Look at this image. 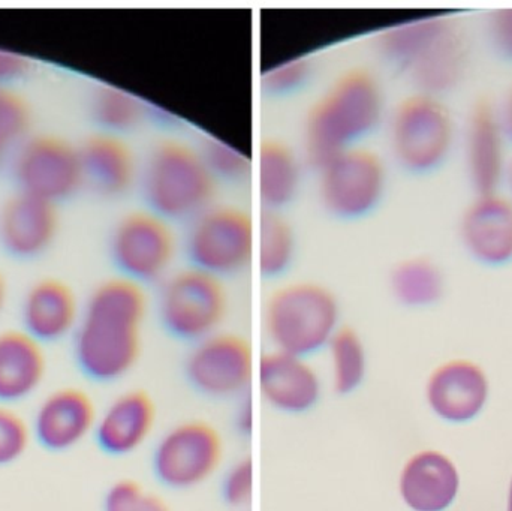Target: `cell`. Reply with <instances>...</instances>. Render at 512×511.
Returning a JSON list of instances; mask_svg holds the SVG:
<instances>
[{"mask_svg":"<svg viewBox=\"0 0 512 511\" xmlns=\"http://www.w3.org/2000/svg\"><path fill=\"white\" fill-rule=\"evenodd\" d=\"M147 314L144 287L120 276L99 282L81 306L71 338L78 371L99 384L125 378L140 360Z\"/></svg>","mask_w":512,"mask_h":511,"instance_id":"obj_1","label":"cell"},{"mask_svg":"<svg viewBox=\"0 0 512 511\" xmlns=\"http://www.w3.org/2000/svg\"><path fill=\"white\" fill-rule=\"evenodd\" d=\"M379 56L412 81L417 92L442 96L462 81L469 45L450 17L412 18L387 27L376 38Z\"/></svg>","mask_w":512,"mask_h":511,"instance_id":"obj_2","label":"cell"},{"mask_svg":"<svg viewBox=\"0 0 512 511\" xmlns=\"http://www.w3.org/2000/svg\"><path fill=\"white\" fill-rule=\"evenodd\" d=\"M385 95L375 74L355 68L340 75L312 105L304 122V147L316 168L361 146L381 126Z\"/></svg>","mask_w":512,"mask_h":511,"instance_id":"obj_3","label":"cell"},{"mask_svg":"<svg viewBox=\"0 0 512 511\" xmlns=\"http://www.w3.org/2000/svg\"><path fill=\"white\" fill-rule=\"evenodd\" d=\"M138 182L146 209L171 224L191 222L215 198L216 180L200 149L173 138L150 149Z\"/></svg>","mask_w":512,"mask_h":511,"instance_id":"obj_4","label":"cell"},{"mask_svg":"<svg viewBox=\"0 0 512 511\" xmlns=\"http://www.w3.org/2000/svg\"><path fill=\"white\" fill-rule=\"evenodd\" d=\"M264 330L271 350L310 357L339 332L340 305L333 291L312 281L289 282L265 300Z\"/></svg>","mask_w":512,"mask_h":511,"instance_id":"obj_5","label":"cell"},{"mask_svg":"<svg viewBox=\"0 0 512 511\" xmlns=\"http://www.w3.org/2000/svg\"><path fill=\"white\" fill-rule=\"evenodd\" d=\"M388 143L406 173L426 176L444 167L457 144V125L441 96L415 92L394 107Z\"/></svg>","mask_w":512,"mask_h":511,"instance_id":"obj_6","label":"cell"},{"mask_svg":"<svg viewBox=\"0 0 512 511\" xmlns=\"http://www.w3.org/2000/svg\"><path fill=\"white\" fill-rule=\"evenodd\" d=\"M227 314V288L216 276L188 266L159 284L156 315L171 338L197 344L221 332Z\"/></svg>","mask_w":512,"mask_h":511,"instance_id":"obj_7","label":"cell"},{"mask_svg":"<svg viewBox=\"0 0 512 511\" xmlns=\"http://www.w3.org/2000/svg\"><path fill=\"white\" fill-rule=\"evenodd\" d=\"M255 248V221L242 207L212 204L188 222V266L222 281L245 272L254 260Z\"/></svg>","mask_w":512,"mask_h":511,"instance_id":"obj_8","label":"cell"},{"mask_svg":"<svg viewBox=\"0 0 512 511\" xmlns=\"http://www.w3.org/2000/svg\"><path fill=\"white\" fill-rule=\"evenodd\" d=\"M177 237L173 224L150 210H132L114 224L108 258L117 276L146 288L173 272Z\"/></svg>","mask_w":512,"mask_h":511,"instance_id":"obj_9","label":"cell"},{"mask_svg":"<svg viewBox=\"0 0 512 511\" xmlns=\"http://www.w3.org/2000/svg\"><path fill=\"white\" fill-rule=\"evenodd\" d=\"M9 173L15 192L57 207L84 188L80 150L59 135H27L15 146Z\"/></svg>","mask_w":512,"mask_h":511,"instance_id":"obj_10","label":"cell"},{"mask_svg":"<svg viewBox=\"0 0 512 511\" xmlns=\"http://www.w3.org/2000/svg\"><path fill=\"white\" fill-rule=\"evenodd\" d=\"M318 170L319 200L333 218L358 221L381 206L387 192L388 171L375 150L363 146L345 150Z\"/></svg>","mask_w":512,"mask_h":511,"instance_id":"obj_11","label":"cell"},{"mask_svg":"<svg viewBox=\"0 0 512 511\" xmlns=\"http://www.w3.org/2000/svg\"><path fill=\"white\" fill-rule=\"evenodd\" d=\"M224 458L221 432L204 420H186L171 426L156 441L152 473L170 491H191L212 480Z\"/></svg>","mask_w":512,"mask_h":511,"instance_id":"obj_12","label":"cell"},{"mask_svg":"<svg viewBox=\"0 0 512 511\" xmlns=\"http://www.w3.org/2000/svg\"><path fill=\"white\" fill-rule=\"evenodd\" d=\"M251 342L236 333L218 332L192 345L185 375L192 389L212 399L243 398L254 378Z\"/></svg>","mask_w":512,"mask_h":511,"instance_id":"obj_13","label":"cell"},{"mask_svg":"<svg viewBox=\"0 0 512 511\" xmlns=\"http://www.w3.org/2000/svg\"><path fill=\"white\" fill-rule=\"evenodd\" d=\"M98 408L81 387L65 386L45 395L33 411V440L51 453L77 449L95 432Z\"/></svg>","mask_w":512,"mask_h":511,"instance_id":"obj_14","label":"cell"},{"mask_svg":"<svg viewBox=\"0 0 512 511\" xmlns=\"http://www.w3.org/2000/svg\"><path fill=\"white\" fill-rule=\"evenodd\" d=\"M510 144L498 108L477 102L462 135L466 174L477 194L501 191L510 165Z\"/></svg>","mask_w":512,"mask_h":511,"instance_id":"obj_15","label":"cell"},{"mask_svg":"<svg viewBox=\"0 0 512 511\" xmlns=\"http://www.w3.org/2000/svg\"><path fill=\"white\" fill-rule=\"evenodd\" d=\"M59 233L57 206L14 192L0 206V251L17 263H32L50 252Z\"/></svg>","mask_w":512,"mask_h":511,"instance_id":"obj_16","label":"cell"},{"mask_svg":"<svg viewBox=\"0 0 512 511\" xmlns=\"http://www.w3.org/2000/svg\"><path fill=\"white\" fill-rule=\"evenodd\" d=\"M460 242L469 257L489 267L512 261V200L501 191L477 194L459 225Z\"/></svg>","mask_w":512,"mask_h":511,"instance_id":"obj_17","label":"cell"},{"mask_svg":"<svg viewBox=\"0 0 512 511\" xmlns=\"http://www.w3.org/2000/svg\"><path fill=\"white\" fill-rule=\"evenodd\" d=\"M258 384L262 399L279 413H309L321 401V374L306 357L276 350L262 354Z\"/></svg>","mask_w":512,"mask_h":511,"instance_id":"obj_18","label":"cell"},{"mask_svg":"<svg viewBox=\"0 0 512 511\" xmlns=\"http://www.w3.org/2000/svg\"><path fill=\"white\" fill-rule=\"evenodd\" d=\"M81 305L77 294L59 278H41L24 291L20 303L21 330L39 344L51 345L72 338Z\"/></svg>","mask_w":512,"mask_h":511,"instance_id":"obj_19","label":"cell"},{"mask_svg":"<svg viewBox=\"0 0 512 511\" xmlns=\"http://www.w3.org/2000/svg\"><path fill=\"white\" fill-rule=\"evenodd\" d=\"M156 428V407L143 390H128L111 399L96 420V444L110 456H129L146 446Z\"/></svg>","mask_w":512,"mask_h":511,"instance_id":"obj_20","label":"cell"},{"mask_svg":"<svg viewBox=\"0 0 512 511\" xmlns=\"http://www.w3.org/2000/svg\"><path fill=\"white\" fill-rule=\"evenodd\" d=\"M426 399L439 419L450 423L471 422L486 407L489 381L477 363L451 360L430 375Z\"/></svg>","mask_w":512,"mask_h":511,"instance_id":"obj_21","label":"cell"},{"mask_svg":"<svg viewBox=\"0 0 512 511\" xmlns=\"http://www.w3.org/2000/svg\"><path fill=\"white\" fill-rule=\"evenodd\" d=\"M459 489L456 465L435 450L415 453L400 470V500L411 511L448 510L456 501Z\"/></svg>","mask_w":512,"mask_h":511,"instance_id":"obj_22","label":"cell"},{"mask_svg":"<svg viewBox=\"0 0 512 511\" xmlns=\"http://www.w3.org/2000/svg\"><path fill=\"white\" fill-rule=\"evenodd\" d=\"M78 150L84 186L99 197H123L138 182L140 168L125 138L96 132L87 137Z\"/></svg>","mask_w":512,"mask_h":511,"instance_id":"obj_23","label":"cell"},{"mask_svg":"<svg viewBox=\"0 0 512 511\" xmlns=\"http://www.w3.org/2000/svg\"><path fill=\"white\" fill-rule=\"evenodd\" d=\"M47 369L44 345L21 329L0 332V404L15 407L32 398Z\"/></svg>","mask_w":512,"mask_h":511,"instance_id":"obj_24","label":"cell"},{"mask_svg":"<svg viewBox=\"0 0 512 511\" xmlns=\"http://www.w3.org/2000/svg\"><path fill=\"white\" fill-rule=\"evenodd\" d=\"M301 171L295 153L279 140L262 141L258 153V191L262 210L280 212L297 197Z\"/></svg>","mask_w":512,"mask_h":511,"instance_id":"obj_25","label":"cell"},{"mask_svg":"<svg viewBox=\"0 0 512 511\" xmlns=\"http://www.w3.org/2000/svg\"><path fill=\"white\" fill-rule=\"evenodd\" d=\"M149 105L138 96L111 86H96L89 98V117L102 134L125 137L149 119Z\"/></svg>","mask_w":512,"mask_h":511,"instance_id":"obj_26","label":"cell"},{"mask_svg":"<svg viewBox=\"0 0 512 511\" xmlns=\"http://www.w3.org/2000/svg\"><path fill=\"white\" fill-rule=\"evenodd\" d=\"M390 290L400 305L427 308L444 296V272L429 258H408L397 264L391 272Z\"/></svg>","mask_w":512,"mask_h":511,"instance_id":"obj_27","label":"cell"},{"mask_svg":"<svg viewBox=\"0 0 512 511\" xmlns=\"http://www.w3.org/2000/svg\"><path fill=\"white\" fill-rule=\"evenodd\" d=\"M256 258L264 279H277L285 275L297 254V239L292 225L280 212L262 210L256 227Z\"/></svg>","mask_w":512,"mask_h":511,"instance_id":"obj_28","label":"cell"},{"mask_svg":"<svg viewBox=\"0 0 512 511\" xmlns=\"http://www.w3.org/2000/svg\"><path fill=\"white\" fill-rule=\"evenodd\" d=\"M331 386L340 395L355 392L366 380L367 351L355 330L340 327L325 348Z\"/></svg>","mask_w":512,"mask_h":511,"instance_id":"obj_29","label":"cell"},{"mask_svg":"<svg viewBox=\"0 0 512 511\" xmlns=\"http://www.w3.org/2000/svg\"><path fill=\"white\" fill-rule=\"evenodd\" d=\"M200 153L216 183L239 185L246 182L251 174L252 164L248 156L218 138H207Z\"/></svg>","mask_w":512,"mask_h":511,"instance_id":"obj_30","label":"cell"},{"mask_svg":"<svg viewBox=\"0 0 512 511\" xmlns=\"http://www.w3.org/2000/svg\"><path fill=\"white\" fill-rule=\"evenodd\" d=\"M312 75L313 65L306 57L283 60L262 72L261 90L271 98H285L303 90Z\"/></svg>","mask_w":512,"mask_h":511,"instance_id":"obj_31","label":"cell"},{"mask_svg":"<svg viewBox=\"0 0 512 511\" xmlns=\"http://www.w3.org/2000/svg\"><path fill=\"white\" fill-rule=\"evenodd\" d=\"M102 511H174L167 500L131 479L113 483L105 492Z\"/></svg>","mask_w":512,"mask_h":511,"instance_id":"obj_32","label":"cell"},{"mask_svg":"<svg viewBox=\"0 0 512 511\" xmlns=\"http://www.w3.org/2000/svg\"><path fill=\"white\" fill-rule=\"evenodd\" d=\"M30 422L15 407L0 404V468L17 464L32 444Z\"/></svg>","mask_w":512,"mask_h":511,"instance_id":"obj_33","label":"cell"},{"mask_svg":"<svg viewBox=\"0 0 512 511\" xmlns=\"http://www.w3.org/2000/svg\"><path fill=\"white\" fill-rule=\"evenodd\" d=\"M30 108L26 99L14 89H0V138L9 146H17L27 137L30 128Z\"/></svg>","mask_w":512,"mask_h":511,"instance_id":"obj_34","label":"cell"},{"mask_svg":"<svg viewBox=\"0 0 512 511\" xmlns=\"http://www.w3.org/2000/svg\"><path fill=\"white\" fill-rule=\"evenodd\" d=\"M221 497L233 509H243L254 497V465L242 458L227 468L221 480Z\"/></svg>","mask_w":512,"mask_h":511,"instance_id":"obj_35","label":"cell"},{"mask_svg":"<svg viewBox=\"0 0 512 511\" xmlns=\"http://www.w3.org/2000/svg\"><path fill=\"white\" fill-rule=\"evenodd\" d=\"M486 33L493 51L512 62V9H499L489 14Z\"/></svg>","mask_w":512,"mask_h":511,"instance_id":"obj_36","label":"cell"},{"mask_svg":"<svg viewBox=\"0 0 512 511\" xmlns=\"http://www.w3.org/2000/svg\"><path fill=\"white\" fill-rule=\"evenodd\" d=\"M29 74L30 62L27 57L0 48V89L15 87Z\"/></svg>","mask_w":512,"mask_h":511,"instance_id":"obj_37","label":"cell"},{"mask_svg":"<svg viewBox=\"0 0 512 511\" xmlns=\"http://www.w3.org/2000/svg\"><path fill=\"white\" fill-rule=\"evenodd\" d=\"M240 401L239 407L236 408L234 413V428L243 437H249L254 431V405H252L249 396H243Z\"/></svg>","mask_w":512,"mask_h":511,"instance_id":"obj_38","label":"cell"},{"mask_svg":"<svg viewBox=\"0 0 512 511\" xmlns=\"http://www.w3.org/2000/svg\"><path fill=\"white\" fill-rule=\"evenodd\" d=\"M496 108H498L502 126H504L505 132H507L508 140L512 143V86L508 89L502 104Z\"/></svg>","mask_w":512,"mask_h":511,"instance_id":"obj_39","label":"cell"},{"mask_svg":"<svg viewBox=\"0 0 512 511\" xmlns=\"http://www.w3.org/2000/svg\"><path fill=\"white\" fill-rule=\"evenodd\" d=\"M6 300H8V284H6L5 276L0 273V317L5 311Z\"/></svg>","mask_w":512,"mask_h":511,"instance_id":"obj_40","label":"cell"},{"mask_svg":"<svg viewBox=\"0 0 512 511\" xmlns=\"http://www.w3.org/2000/svg\"><path fill=\"white\" fill-rule=\"evenodd\" d=\"M504 185L507 186V195L512 200V155L510 165H508L507 176H505Z\"/></svg>","mask_w":512,"mask_h":511,"instance_id":"obj_41","label":"cell"},{"mask_svg":"<svg viewBox=\"0 0 512 511\" xmlns=\"http://www.w3.org/2000/svg\"><path fill=\"white\" fill-rule=\"evenodd\" d=\"M9 147L11 146L0 138V170L5 165L6 153H8Z\"/></svg>","mask_w":512,"mask_h":511,"instance_id":"obj_42","label":"cell"},{"mask_svg":"<svg viewBox=\"0 0 512 511\" xmlns=\"http://www.w3.org/2000/svg\"><path fill=\"white\" fill-rule=\"evenodd\" d=\"M507 511H512V479L510 483V491H508Z\"/></svg>","mask_w":512,"mask_h":511,"instance_id":"obj_43","label":"cell"}]
</instances>
